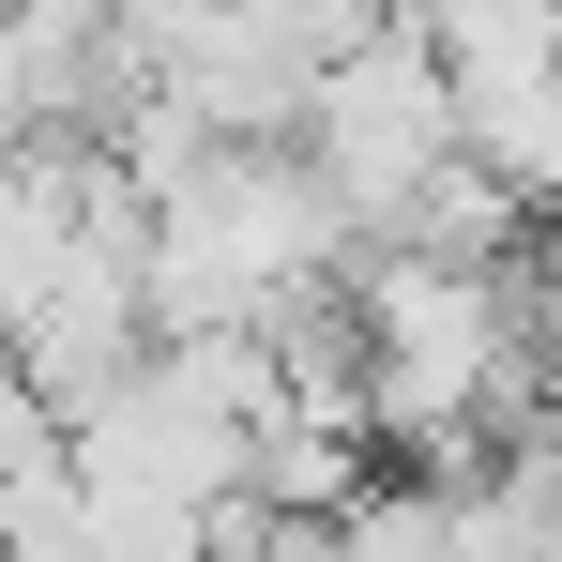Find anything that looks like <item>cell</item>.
Returning <instances> with one entry per match:
<instances>
[{
  "instance_id": "6",
  "label": "cell",
  "mask_w": 562,
  "mask_h": 562,
  "mask_svg": "<svg viewBox=\"0 0 562 562\" xmlns=\"http://www.w3.org/2000/svg\"><path fill=\"white\" fill-rule=\"evenodd\" d=\"M532 441H562V289L532 304Z\"/></svg>"
},
{
  "instance_id": "3",
  "label": "cell",
  "mask_w": 562,
  "mask_h": 562,
  "mask_svg": "<svg viewBox=\"0 0 562 562\" xmlns=\"http://www.w3.org/2000/svg\"><path fill=\"white\" fill-rule=\"evenodd\" d=\"M289 153L319 168V198L350 213V244H395V213L426 198V168H457V77H441V46L426 31H395L380 15L366 46H335L319 77H304V122H289Z\"/></svg>"
},
{
  "instance_id": "2",
  "label": "cell",
  "mask_w": 562,
  "mask_h": 562,
  "mask_svg": "<svg viewBox=\"0 0 562 562\" xmlns=\"http://www.w3.org/2000/svg\"><path fill=\"white\" fill-rule=\"evenodd\" d=\"M350 213L289 137H213L153 198V335H289L304 304L350 289Z\"/></svg>"
},
{
  "instance_id": "5",
  "label": "cell",
  "mask_w": 562,
  "mask_h": 562,
  "mask_svg": "<svg viewBox=\"0 0 562 562\" xmlns=\"http://www.w3.org/2000/svg\"><path fill=\"white\" fill-rule=\"evenodd\" d=\"M244 15H274V31L304 46V61H335V46H366V31L395 15V0H244Z\"/></svg>"
},
{
  "instance_id": "4",
  "label": "cell",
  "mask_w": 562,
  "mask_h": 562,
  "mask_svg": "<svg viewBox=\"0 0 562 562\" xmlns=\"http://www.w3.org/2000/svg\"><path fill=\"white\" fill-rule=\"evenodd\" d=\"M395 31H426L457 92H502V77L562 61V0H395Z\"/></svg>"
},
{
  "instance_id": "1",
  "label": "cell",
  "mask_w": 562,
  "mask_h": 562,
  "mask_svg": "<svg viewBox=\"0 0 562 562\" xmlns=\"http://www.w3.org/2000/svg\"><path fill=\"white\" fill-rule=\"evenodd\" d=\"M350 335H366V441H395L411 471H471V441L532 426V289H517V259L366 244L350 259Z\"/></svg>"
}]
</instances>
